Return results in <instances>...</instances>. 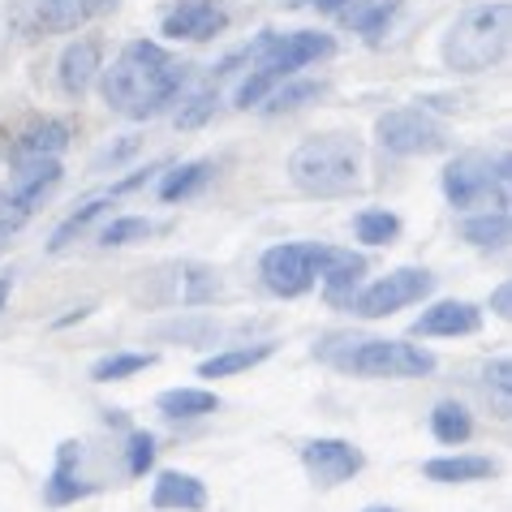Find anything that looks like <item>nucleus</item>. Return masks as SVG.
<instances>
[{"label": "nucleus", "mask_w": 512, "mask_h": 512, "mask_svg": "<svg viewBox=\"0 0 512 512\" xmlns=\"http://www.w3.org/2000/svg\"><path fill=\"white\" fill-rule=\"evenodd\" d=\"M99 78H104V99L112 112H121L130 121H147L160 117L186 91L190 65L177 61L173 52H164L160 44L134 39V44L121 48V56L108 69H99Z\"/></svg>", "instance_id": "obj_1"}, {"label": "nucleus", "mask_w": 512, "mask_h": 512, "mask_svg": "<svg viewBox=\"0 0 512 512\" xmlns=\"http://www.w3.org/2000/svg\"><path fill=\"white\" fill-rule=\"evenodd\" d=\"M332 52H336V44H332V35H323V31H293V35L263 31L259 39H254V48H246V61L254 65V74L237 87V104L241 108L259 104L263 95L276 91V82L293 78L297 69L315 65Z\"/></svg>", "instance_id": "obj_2"}, {"label": "nucleus", "mask_w": 512, "mask_h": 512, "mask_svg": "<svg viewBox=\"0 0 512 512\" xmlns=\"http://www.w3.org/2000/svg\"><path fill=\"white\" fill-rule=\"evenodd\" d=\"M362 177V142L349 134H319L306 138L302 147L289 155V181L302 194L336 198L349 194Z\"/></svg>", "instance_id": "obj_3"}, {"label": "nucleus", "mask_w": 512, "mask_h": 512, "mask_svg": "<svg viewBox=\"0 0 512 512\" xmlns=\"http://www.w3.org/2000/svg\"><path fill=\"white\" fill-rule=\"evenodd\" d=\"M508 35H512V5H504V0L465 9L444 39V61L461 69V74L491 69L508 52Z\"/></svg>", "instance_id": "obj_4"}, {"label": "nucleus", "mask_w": 512, "mask_h": 512, "mask_svg": "<svg viewBox=\"0 0 512 512\" xmlns=\"http://www.w3.org/2000/svg\"><path fill=\"white\" fill-rule=\"evenodd\" d=\"M444 194L457 211L508 207V155H457L444 168Z\"/></svg>", "instance_id": "obj_5"}, {"label": "nucleus", "mask_w": 512, "mask_h": 512, "mask_svg": "<svg viewBox=\"0 0 512 512\" xmlns=\"http://www.w3.org/2000/svg\"><path fill=\"white\" fill-rule=\"evenodd\" d=\"M332 362L362 379H422L435 371V353L409 340H353V349Z\"/></svg>", "instance_id": "obj_6"}, {"label": "nucleus", "mask_w": 512, "mask_h": 512, "mask_svg": "<svg viewBox=\"0 0 512 512\" xmlns=\"http://www.w3.org/2000/svg\"><path fill=\"white\" fill-rule=\"evenodd\" d=\"M375 138L392 155H439L448 147V134L426 108H392L375 121Z\"/></svg>", "instance_id": "obj_7"}, {"label": "nucleus", "mask_w": 512, "mask_h": 512, "mask_svg": "<svg viewBox=\"0 0 512 512\" xmlns=\"http://www.w3.org/2000/svg\"><path fill=\"white\" fill-rule=\"evenodd\" d=\"M431 289H435L431 272H422V267H396V272L379 276L375 284H366L362 293H353L349 306L358 319H383V315H396L401 306L422 302Z\"/></svg>", "instance_id": "obj_8"}, {"label": "nucleus", "mask_w": 512, "mask_h": 512, "mask_svg": "<svg viewBox=\"0 0 512 512\" xmlns=\"http://www.w3.org/2000/svg\"><path fill=\"white\" fill-rule=\"evenodd\" d=\"M263 284L276 297H302L315 284V241H284L272 246L259 263Z\"/></svg>", "instance_id": "obj_9"}, {"label": "nucleus", "mask_w": 512, "mask_h": 512, "mask_svg": "<svg viewBox=\"0 0 512 512\" xmlns=\"http://www.w3.org/2000/svg\"><path fill=\"white\" fill-rule=\"evenodd\" d=\"M302 465L319 487H340V482H349L353 474H362L366 457L349 439H310L302 448Z\"/></svg>", "instance_id": "obj_10"}, {"label": "nucleus", "mask_w": 512, "mask_h": 512, "mask_svg": "<svg viewBox=\"0 0 512 512\" xmlns=\"http://www.w3.org/2000/svg\"><path fill=\"white\" fill-rule=\"evenodd\" d=\"M362 272H366L362 254L336 250V246H319V241H315V280H323V293H327V302H332V306L353 302Z\"/></svg>", "instance_id": "obj_11"}, {"label": "nucleus", "mask_w": 512, "mask_h": 512, "mask_svg": "<svg viewBox=\"0 0 512 512\" xmlns=\"http://www.w3.org/2000/svg\"><path fill=\"white\" fill-rule=\"evenodd\" d=\"M104 69V44L99 39H74L61 52V65H56V78H61L65 95H87V87Z\"/></svg>", "instance_id": "obj_12"}, {"label": "nucleus", "mask_w": 512, "mask_h": 512, "mask_svg": "<svg viewBox=\"0 0 512 512\" xmlns=\"http://www.w3.org/2000/svg\"><path fill=\"white\" fill-rule=\"evenodd\" d=\"M224 26H229V18L207 5V0H186L181 9H173L164 18V35L168 39H194V44H203V39H216Z\"/></svg>", "instance_id": "obj_13"}, {"label": "nucleus", "mask_w": 512, "mask_h": 512, "mask_svg": "<svg viewBox=\"0 0 512 512\" xmlns=\"http://www.w3.org/2000/svg\"><path fill=\"white\" fill-rule=\"evenodd\" d=\"M151 508H160V512H203L207 508V487L194 474L164 469L151 487Z\"/></svg>", "instance_id": "obj_14"}, {"label": "nucleus", "mask_w": 512, "mask_h": 512, "mask_svg": "<svg viewBox=\"0 0 512 512\" xmlns=\"http://www.w3.org/2000/svg\"><path fill=\"white\" fill-rule=\"evenodd\" d=\"M482 327V310L469 302H435L414 319V336H474Z\"/></svg>", "instance_id": "obj_15"}, {"label": "nucleus", "mask_w": 512, "mask_h": 512, "mask_svg": "<svg viewBox=\"0 0 512 512\" xmlns=\"http://www.w3.org/2000/svg\"><path fill=\"white\" fill-rule=\"evenodd\" d=\"M56 181H61V164L56 160H22L18 173H13V186H9V203L31 216Z\"/></svg>", "instance_id": "obj_16"}, {"label": "nucleus", "mask_w": 512, "mask_h": 512, "mask_svg": "<svg viewBox=\"0 0 512 512\" xmlns=\"http://www.w3.org/2000/svg\"><path fill=\"white\" fill-rule=\"evenodd\" d=\"M117 5V0H31L35 9V31H78L82 22H91L99 9Z\"/></svg>", "instance_id": "obj_17"}, {"label": "nucleus", "mask_w": 512, "mask_h": 512, "mask_svg": "<svg viewBox=\"0 0 512 512\" xmlns=\"http://www.w3.org/2000/svg\"><path fill=\"white\" fill-rule=\"evenodd\" d=\"M69 147V125L65 121H39L31 130H22L13 142V155L18 160H56Z\"/></svg>", "instance_id": "obj_18"}, {"label": "nucleus", "mask_w": 512, "mask_h": 512, "mask_svg": "<svg viewBox=\"0 0 512 512\" xmlns=\"http://www.w3.org/2000/svg\"><path fill=\"white\" fill-rule=\"evenodd\" d=\"M78 465V444L69 439V444H61V452H56V465H52V478H48V504H74L82 500V495H91V482H82L74 474Z\"/></svg>", "instance_id": "obj_19"}, {"label": "nucleus", "mask_w": 512, "mask_h": 512, "mask_svg": "<svg viewBox=\"0 0 512 512\" xmlns=\"http://www.w3.org/2000/svg\"><path fill=\"white\" fill-rule=\"evenodd\" d=\"M276 353L272 340H263V345H241V349H224L216 358H207L198 366V375L203 379H229V375H241V371H254L259 362H267Z\"/></svg>", "instance_id": "obj_20"}, {"label": "nucleus", "mask_w": 512, "mask_h": 512, "mask_svg": "<svg viewBox=\"0 0 512 512\" xmlns=\"http://www.w3.org/2000/svg\"><path fill=\"white\" fill-rule=\"evenodd\" d=\"M396 13H401V0H358V5H345V9H340V18H345L358 35L371 39V44H379Z\"/></svg>", "instance_id": "obj_21"}, {"label": "nucleus", "mask_w": 512, "mask_h": 512, "mask_svg": "<svg viewBox=\"0 0 512 512\" xmlns=\"http://www.w3.org/2000/svg\"><path fill=\"white\" fill-rule=\"evenodd\" d=\"M422 474L431 478V482H482V478H491L495 474V461L491 457H435V461H426L422 465Z\"/></svg>", "instance_id": "obj_22"}, {"label": "nucleus", "mask_w": 512, "mask_h": 512, "mask_svg": "<svg viewBox=\"0 0 512 512\" xmlns=\"http://www.w3.org/2000/svg\"><path fill=\"white\" fill-rule=\"evenodd\" d=\"M155 405H160L164 418H207L220 409V396L207 388H173V392H160Z\"/></svg>", "instance_id": "obj_23"}, {"label": "nucleus", "mask_w": 512, "mask_h": 512, "mask_svg": "<svg viewBox=\"0 0 512 512\" xmlns=\"http://www.w3.org/2000/svg\"><path fill=\"white\" fill-rule=\"evenodd\" d=\"M431 435L439 439V444L457 448V444H465V439L474 435V418H469V409L457 405V401H439L435 414H431Z\"/></svg>", "instance_id": "obj_24"}, {"label": "nucleus", "mask_w": 512, "mask_h": 512, "mask_svg": "<svg viewBox=\"0 0 512 512\" xmlns=\"http://www.w3.org/2000/svg\"><path fill=\"white\" fill-rule=\"evenodd\" d=\"M211 173H216V164H211V160L181 164V168H173V173H164V181H160V198H164V203H177V198H190V194H198V190L207 186Z\"/></svg>", "instance_id": "obj_25"}, {"label": "nucleus", "mask_w": 512, "mask_h": 512, "mask_svg": "<svg viewBox=\"0 0 512 512\" xmlns=\"http://www.w3.org/2000/svg\"><path fill=\"white\" fill-rule=\"evenodd\" d=\"M461 237L478 250H504L508 246V211H482L461 224Z\"/></svg>", "instance_id": "obj_26"}, {"label": "nucleus", "mask_w": 512, "mask_h": 512, "mask_svg": "<svg viewBox=\"0 0 512 512\" xmlns=\"http://www.w3.org/2000/svg\"><path fill=\"white\" fill-rule=\"evenodd\" d=\"M155 366V353H108V358H99L91 366V379L95 383H121L138 371H151Z\"/></svg>", "instance_id": "obj_27"}, {"label": "nucleus", "mask_w": 512, "mask_h": 512, "mask_svg": "<svg viewBox=\"0 0 512 512\" xmlns=\"http://www.w3.org/2000/svg\"><path fill=\"white\" fill-rule=\"evenodd\" d=\"M353 229H358V241H366V246H388V241H396V233H401V220H396L388 207H366V211H358Z\"/></svg>", "instance_id": "obj_28"}, {"label": "nucleus", "mask_w": 512, "mask_h": 512, "mask_svg": "<svg viewBox=\"0 0 512 512\" xmlns=\"http://www.w3.org/2000/svg\"><path fill=\"white\" fill-rule=\"evenodd\" d=\"M181 302L186 306H203V302H216V293H220V280L207 272V267H198V263H186L181 267Z\"/></svg>", "instance_id": "obj_29"}, {"label": "nucleus", "mask_w": 512, "mask_h": 512, "mask_svg": "<svg viewBox=\"0 0 512 512\" xmlns=\"http://www.w3.org/2000/svg\"><path fill=\"white\" fill-rule=\"evenodd\" d=\"M104 207H108V198H91V203L82 207V211H74V216H69V220L61 224V229L52 233L48 250H52V254L69 250V246H74V237H78V233H87V224H91V220H99V216H104Z\"/></svg>", "instance_id": "obj_30"}, {"label": "nucleus", "mask_w": 512, "mask_h": 512, "mask_svg": "<svg viewBox=\"0 0 512 512\" xmlns=\"http://www.w3.org/2000/svg\"><path fill=\"white\" fill-rule=\"evenodd\" d=\"M155 229H151V220H142V216H121V220H112L104 233H99V241L104 246H134V241H147Z\"/></svg>", "instance_id": "obj_31"}, {"label": "nucleus", "mask_w": 512, "mask_h": 512, "mask_svg": "<svg viewBox=\"0 0 512 512\" xmlns=\"http://www.w3.org/2000/svg\"><path fill=\"white\" fill-rule=\"evenodd\" d=\"M151 465H155V435L151 431H134L130 444H125V469H130L134 478H142Z\"/></svg>", "instance_id": "obj_32"}, {"label": "nucleus", "mask_w": 512, "mask_h": 512, "mask_svg": "<svg viewBox=\"0 0 512 512\" xmlns=\"http://www.w3.org/2000/svg\"><path fill=\"white\" fill-rule=\"evenodd\" d=\"M323 87L319 82H289V87L272 91V104H267V112H289V108H302L306 99H315Z\"/></svg>", "instance_id": "obj_33"}, {"label": "nucleus", "mask_w": 512, "mask_h": 512, "mask_svg": "<svg viewBox=\"0 0 512 512\" xmlns=\"http://www.w3.org/2000/svg\"><path fill=\"white\" fill-rule=\"evenodd\" d=\"M211 112H216V91L207 87V91H198V95L190 99V108L177 112V125H181V130H198V125H203Z\"/></svg>", "instance_id": "obj_34"}, {"label": "nucleus", "mask_w": 512, "mask_h": 512, "mask_svg": "<svg viewBox=\"0 0 512 512\" xmlns=\"http://www.w3.org/2000/svg\"><path fill=\"white\" fill-rule=\"evenodd\" d=\"M22 224H26V211L13 207V203H9V194H0V241L13 237V233L22 229Z\"/></svg>", "instance_id": "obj_35"}, {"label": "nucleus", "mask_w": 512, "mask_h": 512, "mask_svg": "<svg viewBox=\"0 0 512 512\" xmlns=\"http://www.w3.org/2000/svg\"><path fill=\"white\" fill-rule=\"evenodd\" d=\"M155 173H164V164L138 168V173H134V177H125V181H117V186H112V194H130V190H138V186H147V181H151Z\"/></svg>", "instance_id": "obj_36"}, {"label": "nucleus", "mask_w": 512, "mask_h": 512, "mask_svg": "<svg viewBox=\"0 0 512 512\" xmlns=\"http://www.w3.org/2000/svg\"><path fill=\"white\" fill-rule=\"evenodd\" d=\"M508 297H512V289H508V284H500V289H495V315H500V319L512 315V310H508Z\"/></svg>", "instance_id": "obj_37"}, {"label": "nucleus", "mask_w": 512, "mask_h": 512, "mask_svg": "<svg viewBox=\"0 0 512 512\" xmlns=\"http://www.w3.org/2000/svg\"><path fill=\"white\" fill-rule=\"evenodd\" d=\"M487 375H495V388H500V392L508 396V362L500 358V362H495V366H491V371H487Z\"/></svg>", "instance_id": "obj_38"}, {"label": "nucleus", "mask_w": 512, "mask_h": 512, "mask_svg": "<svg viewBox=\"0 0 512 512\" xmlns=\"http://www.w3.org/2000/svg\"><path fill=\"white\" fill-rule=\"evenodd\" d=\"M306 5H315L319 13H340L345 9V0H306Z\"/></svg>", "instance_id": "obj_39"}, {"label": "nucleus", "mask_w": 512, "mask_h": 512, "mask_svg": "<svg viewBox=\"0 0 512 512\" xmlns=\"http://www.w3.org/2000/svg\"><path fill=\"white\" fill-rule=\"evenodd\" d=\"M5 302H9V276L0 272V306H5Z\"/></svg>", "instance_id": "obj_40"}, {"label": "nucleus", "mask_w": 512, "mask_h": 512, "mask_svg": "<svg viewBox=\"0 0 512 512\" xmlns=\"http://www.w3.org/2000/svg\"><path fill=\"white\" fill-rule=\"evenodd\" d=\"M366 512H396V508H379V504H375V508H366Z\"/></svg>", "instance_id": "obj_41"}]
</instances>
